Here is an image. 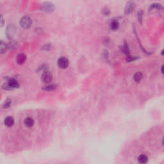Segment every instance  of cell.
<instances>
[{
    "mask_svg": "<svg viewBox=\"0 0 164 164\" xmlns=\"http://www.w3.org/2000/svg\"><path fill=\"white\" fill-rule=\"evenodd\" d=\"M7 48H8V45L6 44L5 42L1 40V43H0V53L1 54H3L5 52H6Z\"/></svg>",
    "mask_w": 164,
    "mask_h": 164,
    "instance_id": "13",
    "label": "cell"
},
{
    "mask_svg": "<svg viewBox=\"0 0 164 164\" xmlns=\"http://www.w3.org/2000/svg\"><path fill=\"white\" fill-rule=\"evenodd\" d=\"M16 32V28L13 26L9 25L7 30H6V35L8 38H12Z\"/></svg>",
    "mask_w": 164,
    "mask_h": 164,
    "instance_id": "6",
    "label": "cell"
},
{
    "mask_svg": "<svg viewBox=\"0 0 164 164\" xmlns=\"http://www.w3.org/2000/svg\"><path fill=\"white\" fill-rule=\"evenodd\" d=\"M142 77H143V74L140 71H138L134 74L133 80L136 83H139L142 79Z\"/></svg>",
    "mask_w": 164,
    "mask_h": 164,
    "instance_id": "11",
    "label": "cell"
},
{
    "mask_svg": "<svg viewBox=\"0 0 164 164\" xmlns=\"http://www.w3.org/2000/svg\"><path fill=\"white\" fill-rule=\"evenodd\" d=\"M11 105H12V99H7L6 100V101L4 103V104H3V108L5 109H8V108L11 106Z\"/></svg>",
    "mask_w": 164,
    "mask_h": 164,
    "instance_id": "18",
    "label": "cell"
},
{
    "mask_svg": "<svg viewBox=\"0 0 164 164\" xmlns=\"http://www.w3.org/2000/svg\"><path fill=\"white\" fill-rule=\"evenodd\" d=\"M56 88H57V85H56L51 84L43 87L42 89L46 91H53L55 89H56Z\"/></svg>",
    "mask_w": 164,
    "mask_h": 164,
    "instance_id": "12",
    "label": "cell"
},
{
    "mask_svg": "<svg viewBox=\"0 0 164 164\" xmlns=\"http://www.w3.org/2000/svg\"><path fill=\"white\" fill-rule=\"evenodd\" d=\"M138 58L137 57H136V56H127V58H126V61H127L128 62H133V61L135 60H137V59Z\"/></svg>",
    "mask_w": 164,
    "mask_h": 164,
    "instance_id": "20",
    "label": "cell"
},
{
    "mask_svg": "<svg viewBox=\"0 0 164 164\" xmlns=\"http://www.w3.org/2000/svg\"><path fill=\"white\" fill-rule=\"evenodd\" d=\"M148 161L147 156L145 155H141L138 157V162L140 164H146Z\"/></svg>",
    "mask_w": 164,
    "mask_h": 164,
    "instance_id": "15",
    "label": "cell"
},
{
    "mask_svg": "<svg viewBox=\"0 0 164 164\" xmlns=\"http://www.w3.org/2000/svg\"><path fill=\"white\" fill-rule=\"evenodd\" d=\"M136 7V4L133 1H129L126 4V7H125V10H124V14L126 15L129 14L131 13L133 11L135 8Z\"/></svg>",
    "mask_w": 164,
    "mask_h": 164,
    "instance_id": "3",
    "label": "cell"
},
{
    "mask_svg": "<svg viewBox=\"0 0 164 164\" xmlns=\"http://www.w3.org/2000/svg\"><path fill=\"white\" fill-rule=\"evenodd\" d=\"M8 84L12 89H16V88H19V84L18 81L14 78H10L8 80Z\"/></svg>",
    "mask_w": 164,
    "mask_h": 164,
    "instance_id": "7",
    "label": "cell"
},
{
    "mask_svg": "<svg viewBox=\"0 0 164 164\" xmlns=\"http://www.w3.org/2000/svg\"><path fill=\"white\" fill-rule=\"evenodd\" d=\"M4 123L7 127H11L14 124V119L12 116H7L5 119Z\"/></svg>",
    "mask_w": 164,
    "mask_h": 164,
    "instance_id": "8",
    "label": "cell"
},
{
    "mask_svg": "<svg viewBox=\"0 0 164 164\" xmlns=\"http://www.w3.org/2000/svg\"><path fill=\"white\" fill-rule=\"evenodd\" d=\"M163 144H164V139L163 140Z\"/></svg>",
    "mask_w": 164,
    "mask_h": 164,
    "instance_id": "23",
    "label": "cell"
},
{
    "mask_svg": "<svg viewBox=\"0 0 164 164\" xmlns=\"http://www.w3.org/2000/svg\"><path fill=\"white\" fill-rule=\"evenodd\" d=\"M40 10L42 11L46 12H51L55 10V6L53 4L50 3H44L40 6Z\"/></svg>",
    "mask_w": 164,
    "mask_h": 164,
    "instance_id": "5",
    "label": "cell"
},
{
    "mask_svg": "<svg viewBox=\"0 0 164 164\" xmlns=\"http://www.w3.org/2000/svg\"><path fill=\"white\" fill-rule=\"evenodd\" d=\"M161 72H162V73L164 74V64L162 65V67H161Z\"/></svg>",
    "mask_w": 164,
    "mask_h": 164,
    "instance_id": "21",
    "label": "cell"
},
{
    "mask_svg": "<svg viewBox=\"0 0 164 164\" xmlns=\"http://www.w3.org/2000/svg\"><path fill=\"white\" fill-rule=\"evenodd\" d=\"M24 124L26 127L31 128L34 125V120L32 117L26 118L24 121Z\"/></svg>",
    "mask_w": 164,
    "mask_h": 164,
    "instance_id": "10",
    "label": "cell"
},
{
    "mask_svg": "<svg viewBox=\"0 0 164 164\" xmlns=\"http://www.w3.org/2000/svg\"><path fill=\"white\" fill-rule=\"evenodd\" d=\"M26 59V56L24 53H19L17 56V62L19 65H21L25 62Z\"/></svg>",
    "mask_w": 164,
    "mask_h": 164,
    "instance_id": "9",
    "label": "cell"
},
{
    "mask_svg": "<svg viewBox=\"0 0 164 164\" xmlns=\"http://www.w3.org/2000/svg\"><path fill=\"white\" fill-rule=\"evenodd\" d=\"M122 51L123 53H124V54L126 55L127 56L129 55V47H128V45L126 42L123 44V46H122Z\"/></svg>",
    "mask_w": 164,
    "mask_h": 164,
    "instance_id": "17",
    "label": "cell"
},
{
    "mask_svg": "<svg viewBox=\"0 0 164 164\" xmlns=\"http://www.w3.org/2000/svg\"><path fill=\"white\" fill-rule=\"evenodd\" d=\"M1 26H3V18L2 16H1Z\"/></svg>",
    "mask_w": 164,
    "mask_h": 164,
    "instance_id": "22",
    "label": "cell"
},
{
    "mask_svg": "<svg viewBox=\"0 0 164 164\" xmlns=\"http://www.w3.org/2000/svg\"><path fill=\"white\" fill-rule=\"evenodd\" d=\"M58 67L61 69H66L69 65V62L67 58L61 57L58 60L57 62Z\"/></svg>",
    "mask_w": 164,
    "mask_h": 164,
    "instance_id": "4",
    "label": "cell"
},
{
    "mask_svg": "<svg viewBox=\"0 0 164 164\" xmlns=\"http://www.w3.org/2000/svg\"><path fill=\"white\" fill-rule=\"evenodd\" d=\"M41 80L44 83H50L53 80V76L51 72L48 70H45L42 74Z\"/></svg>",
    "mask_w": 164,
    "mask_h": 164,
    "instance_id": "2",
    "label": "cell"
},
{
    "mask_svg": "<svg viewBox=\"0 0 164 164\" xmlns=\"http://www.w3.org/2000/svg\"><path fill=\"white\" fill-rule=\"evenodd\" d=\"M32 24V20L28 16H24L20 20V25L24 29H28Z\"/></svg>",
    "mask_w": 164,
    "mask_h": 164,
    "instance_id": "1",
    "label": "cell"
},
{
    "mask_svg": "<svg viewBox=\"0 0 164 164\" xmlns=\"http://www.w3.org/2000/svg\"><path fill=\"white\" fill-rule=\"evenodd\" d=\"M110 28L112 30H117L119 28V22L116 20H113L110 23Z\"/></svg>",
    "mask_w": 164,
    "mask_h": 164,
    "instance_id": "14",
    "label": "cell"
},
{
    "mask_svg": "<svg viewBox=\"0 0 164 164\" xmlns=\"http://www.w3.org/2000/svg\"><path fill=\"white\" fill-rule=\"evenodd\" d=\"M155 8V9H162V5L160 4V3H153L151 5H150L149 8V10H153Z\"/></svg>",
    "mask_w": 164,
    "mask_h": 164,
    "instance_id": "16",
    "label": "cell"
},
{
    "mask_svg": "<svg viewBox=\"0 0 164 164\" xmlns=\"http://www.w3.org/2000/svg\"><path fill=\"white\" fill-rule=\"evenodd\" d=\"M143 14L144 12L142 10H139L137 13V18H138V21L140 22V23H142V18H143Z\"/></svg>",
    "mask_w": 164,
    "mask_h": 164,
    "instance_id": "19",
    "label": "cell"
}]
</instances>
